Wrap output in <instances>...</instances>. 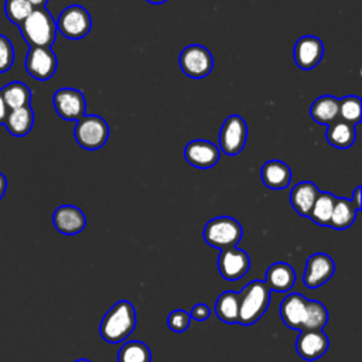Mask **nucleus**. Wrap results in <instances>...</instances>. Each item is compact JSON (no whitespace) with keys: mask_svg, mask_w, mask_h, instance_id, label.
I'll return each mask as SVG.
<instances>
[{"mask_svg":"<svg viewBox=\"0 0 362 362\" xmlns=\"http://www.w3.org/2000/svg\"><path fill=\"white\" fill-rule=\"evenodd\" d=\"M137 315L133 304L127 300L117 301L103 315L99 334L109 344H117L124 341L136 328Z\"/></svg>","mask_w":362,"mask_h":362,"instance_id":"1","label":"nucleus"},{"mask_svg":"<svg viewBox=\"0 0 362 362\" xmlns=\"http://www.w3.org/2000/svg\"><path fill=\"white\" fill-rule=\"evenodd\" d=\"M20 34L30 47H51L57 38V23L45 7H34L18 25Z\"/></svg>","mask_w":362,"mask_h":362,"instance_id":"2","label":"nucleus"},{"mask_svg":"<svg viewBox=\"0 0 362 362\" xmlns=\"http://www.w3.org/2000/svg\"><path fill=\"white\" fill-rule=\"evenodd\" d=\"M270 303V290L264 281L253 280L239 293V324H255L267 310Z\"/></svg>","mask_w":362,"mask_h":362,"instance_id":"3","label":"nucleus"},{"mask_svg":"<svg viewBox=\"0 0 362 362\" xmlns=\"http://www.w3.org/2000/svg\"><path fill=\"white\" fill-rule=\"evenodd\" d=\"M202 236L209 246L226 249L236 246L240 242L243 229L236 219L230 216H218L206 222Z\"/></svg>","mask_w":362,"mask_h":362,"instance_id":"4","label":"nucleus"},{"mask_svg":"<svg viewBox=\"0 0 362 362\" xmlns=\"http://www.w3.org/2000/svg\"><path fill=\"white\" fill-rule=\"evenodd\" d=\"M74 136L82 148L98 150L107 141L109 126L106 120L98 115H83L76 120Z\"/></svg>","mask_w":362,"mask_h":362,"instance_id":"5","label":"nucleus"},{"mask_svg":"<svg viewBox=\"0 0 362 362\" xmlns=\"http://www.w3.org/2000/svg\"><path fill=\"white\" fill-rule=\"evenodd\" d=\"M55 23L57 30L69 40H81L86 37L92 28V17L89 11L79 4L65 7Z\"/></svg>","mask_w":362,"mask_h":362,"instance_id":"6","label":"nucleus"},{"mask_svg":"<svg viewBox=\"0 0 362 362\" xmlns=\"http://www.w3.org/2000/svg\"><path fill=\"white\" fill-rule=\"evenodd\" d=\"M178 65L187 76L201 79L211 74L214 68V57L206 47L191 44L180 52Z\"/></svg>","mask_w":362,"mask_h":362,"instance_id":"7","label":"nucleus"},{"mask_svg":"<svg viewBox=\"0 0 362 362\" xmlns=\"http://www.w3.org/2000/svg\"><path fill=\"white\" fill-rule=\"evenodd\" d=\"M247 139V124L239 115L228 116L219 132V150L226 156H238Z\"/></svg>","mask_w":362,"mask_h":362,"instance_id":"8","label":"nucleus"},{"mask_svg":"<svg viewBox=\"0 0 362 362\" xmlns=\"http://www.w3.org/2000/svg\"><path fill=\"white\" fill-rule=\"evenodd\" d=\"M24 68L37 81H48L58 68V59L51 47H30L25 55Z\"/></svg>","mask_w":362,"mask_h":362,"instance_id":"9","label":"nucleus"},{"mask_svg":"<svg viewBox=\"0 0 362 362\" xmlns=\"http://www.w3.org/2000/svg\"><path fill=\"white\" fill-rule=\"evenodd\" d=\"M55 112L64 120H78L85 115L86 100L83 93L75 88H59L52 95Z\"/></svg>","mask_w":362,"mask_h":362,"instance_id":"10","label":"nucleus"},{"mask_svg":"<svg viewBox=\"0 0 362 362\" xmlns=\"http://www.w3.org/2000/svg\"><path fill=\"white\" fill-rule=\"evenodd\" d=\"M249 269L250 257L245 250L236 246L221 249L218 256V270L225 280H239L249 272Z\"/></svg>","mask_w":362,"mask_h":362,"instance_id":"11","label":"nucleus"},{"mask_svg":"<svg viewBox=\"0 0 362 362\" xmlns=\"http://www.w3.org/2000/svg\"><path fill=\"white\" fill-rule=\"evenodd\" d=\"M324 44L315 35H304L298 38L293 48L296 65L303 71L314 69L322 59Z\"/></svg>","mask_w":362,"mask_h":362,"instance_id":"12","label":"nucleus"},{"mask_svg":"<svg viewBox=\"0 0 362 362\" xmlns=\"http://www.w3.org/2000/svg\"><path fill=\"white\" fill-rule=\"evenodd\" d=\"M335 272L334 260L325 253H314L307 259L303 283L308 288H317L327 283Z\"/></svg>","mask_w":362,"mask_h":362,"instance_id":"13","label":"nucleus"},{"mask_svg":"<svg viewBox=\"0 0 362 362\" xmlns=\"http://www.w3.org/2000/svg\"><path fill=\"white\" fill-rule=\"evenodd\" d=\"M221 150L208 140H192L184 148V157L192 167L206 170L219 161Z\"/></svg>","mask_w":362,"mask_h":362,"instance_id":"14","label":"nucleus"},{"mask_svg":"<svg viewBox=\"0 0 362 362\" xmlns=\"http://www.w3.org/2000/svg\"><path fill=\"white\" fill-rule=\"evenodd\" d=\"M328 346L329 339L322 329H301L296 341V351L305 361L321 358L328 351Z\"/></svg>","mask_w":362,"mask_h":362,"instance_id":"15","label":"nucleus"},{"mask_svg":"<svg viewBox=\"0 0 362 362\" xmlns=\"http://www.w3.org/2000/svg\"><path fill=\"white\" fill-rule=\"evenodd\" d=\"M52 223L62 235H76L83 230L86 218L79 208L74 205H61L52 214Z\"/></svg>","mask_w":362,"mask_h":362,"instance_id":"16","label":"nucleus"},{"mask_svg":"<svg viewBox=\"0 0 362 362\" xmlns=\"http://www.w3.org/2000/svg\"><path fill=\"white\" fill-rule=\"evenodd\" d=\"M264 283L270 291L272 290L277 293L288 291L296 283V272L286 262L273 263L272 266H269L266 272Z\"/></svg>","mask_w":362,"mask_h":362,"instance_id":"17","label":"nucleus"},{"mask_svg":"<svg viewBox=\"0 0 362 362\" xmlns=\"http://www.w3.org/2000/svg\"><path fill=\"white\" fill-rule=\"evenodd\" d=\"M308 298L304 297L300 293H293L288 294L279 307V313L280 317L283 320V322L291 328V329H300L301 327V321L304 317V311H305V304H307Z\"/></svg>","mask_w":362,"mask_h":362,"instance_id":"18","label":"nucleus"},{"mask_svg":"<svg viewBox=\"0 0 362 362\" xmlns=\"http://www.w3.org/2000/svg\"><path fill=\"white\" fill-rule=\"evenodd\" d=\"M260 177L267 188L284 189L291 181V170L286 163L280 160H270L263 164Z\"/></svg>","mask_w":362,"mask_h":362,"instance_id":"19","label":"nucleus"},{"mask_svg":"<svg viewBox=\"0 0 362 362\" xmlns=\"http://www.w3.org/2000/svg\"><path fill=\"white\" fill-rule=\"evenodd\" d=\"M320 189L311 181H301L293 187L290 192V204L301 216H310Z\"/></svg>","mask_w":362,"mask_h":362,"instance_id":"20","label":"nucleus"},{"mask_svg":"<svg viewBox=\"0 0 362 362\" xmlns=\"http://www.w3.org/2000/svg\"><path fill=\"white\" fill-rule=\"evenodd\" d=\"M4 126L7 132L14 137L27 136L34 126V112L31 105L8 110Z\"/></svg>","mask_w":362,"mask_h":362,"instance_id":"21","label":"nucleus"},{"mask_svg":"<svg viewBox=\"0 0 362 362\" xmlns=\"http://www.w3.org/2000/svg\"><path fill=\"white\" fill-rule=\"evenodd\" d=\"M327 141L337 148H349L356 139L355 124H351L342 119H337L327 126Z\"/></svg>","mask_w":362,"mask_h":362,"instance_id":"22","label":"nucleus"},{"mask_svg":"<svg viewBox=\"0 0 362 362\" xmlns=\"http://www.w3.org/2000/svg\"><path fill=\"white\" fill-rule=\"evenodd\" d=\"M338 106H339L338 98L332 95H322L313 102L310 107V116L318 124L328 126L329 123L338 119Z\"/></svg>","mask_w":362,"mask_h":362,"instance_id":"23","label":"nucleus"},{"mask_svg":"<svg viewBox=\"0 0 362 362\" xmlns=\"http://www.w3.org/2000/svg\"><path fill=\"white\" fill-rule=\"evenodd\" d=\"M216 317L226 324L239 322V293L223 291L215 301Z\"/></svg>","mask_w":362,"mask_h":362,"instance_id":"24","label":"nucleus"},{"mask_svg":"<svg viewBox=\"0 0 362 362\" xmlns=\"http://www.w3.org/2000/svg\"><path fill=\"white\" fill-rule=\"evenodd\" d=\"M0 93H1L3 100H4L6 106L8 107V110L23 107V106H28L30 102H31L30 88L25 83L18 82V81L4 85L0 89Z\"/></svg>","mask_w":362,"mask_h":362,"instance_id":"25","label":"nucleus"},{"mask_svg":"<svg viewBox=\"0 0 362 362\" xmlns=\"http://www.w3.org/2000/svg\"><path fill=\"white\" fill-rule=\"evenodd\" d=\"M356 214L358 211L348 198H337L328 226L334 229H346L355 222Z\"/></svg>","mask_w":362,"mask_h":362,"instance_id":"26","label":"nucleus"},{"mask_svg":"<svg viewBox=\"0 0 362 362\" xmlns=\"http://www.w3.org/2000/svg\"><path fill=\"white\" fill-rule=\"evenodd\" d=\"M328 311L325 305L317 300H308L305 304L304 317L301 321V329H322L328 322Z\"/></svg>","mask_w":362,"mask_h":362,"instance_id":"27","label":"nucleus"},{"mask_svg":"<svg viewBox=\"0 0 362 362\" xmlns=\"http://www.w3.org/2000/svg\"><path fill=\"white\" fill-rule=\"evenodd\" d=\"M335 199H337V197L332 195L331 192L320 191L317 198H315V202L311 208V212H310L308 218H311V221L315 222L317 225L328 226Z\"/></svg>","mask_w":362,"mask_h":362,"instance_id":"28","label":"nucleus"},{"mask_svg":"<svg viewBox=\"0 0 362 362\" xmlns=\"http://www.w3.org/2000/svg\"><path fill=\"white\" fill-rule=\"evenodd\" d=\"M117 362H151L150 348L141 341L124 342L117 352Z\"/></svg>","mask_w":362,"mask_h":362,"instance_id":"29","label":"nucleus"},{"mask_svg":"<svg viewBox=\"0 0 362 362\" xmlns=\"http://www.w3.org/2000/svg\"><path fill=\"white\" fill-rule=\"evenodd\" d=\"M362 117V100L359 96L348 95L339 99L338 119H342L351 124H358Z\"/></svg>","mask_w":362,"mask_h":362,"instance_id":"30","label":"nucleus"},{"mask_svg":"<svg viewBox=\"0 0 362 362\" xmlns=\"http://www.w3.org/2000/svg\"><path fill=\"white\" fill-rule=\"evenodd\" d=\"M34 10V7L27 0H6L4 1V14L10 23L20 25Z\"/></svg>","mask_w":362,"mask_h":362,"instance_id":"31","label":"nucleus"},{"mask_svg":"<svg viewBox=\"0 0 362 362\" xmlns=\"http://www.w3.org/2000/svg\"><path fill=\"white\" fill-rule=\"evenodd\" d=\"M191 322L189 313L184 310H174L167 317V325L174 332H184Z\"/></svg>","mask_w":362,"mask_h":362,"instance_id":"32","label":"nucleus"},{"mask_svg":"<svg viewBox=\"0 0 362 362\" xmlns=\"http://www.w3.org/2000/svg\"><path fill=\"white\" fill-rule=\"evenodd\" d=\"M14 62V48L11 41L0 34V74L7 72Z\"/></svg>","mask_w":362,"mask_h":362,"instance_id":"33","label":"nucleus"},{"mask_svg":"<svg viewBox=\"0 0 362 362\" xmlns=\"http://www.w3.org/2000/svg\"><path fill=\"white\" fill-rule=\"evenodd\" d=\"M209 314H211L209 307L206 304H202V303L195 304L192 307V310L189 311V317L195 321H205V320H208Z\"/></svg>","mask_w":362,"mask_h":362,"instance_id":"34","label":"nucleus"},{"mask_svg":"<svg viewBox=\"0 0 362 362\" xmlns=\"http://www.w3.org/2000/svg\"><path fill=\"white\" fill-rule=\"evenodd\" d=\"M352 202V205L355 206V209L359 212L362 209V187H356L352 192V198L349 199Z\"/></svg>","mask_w":362,"mask_h":362,"instance_id":"35","label":"nucleus"},{"mask_svg":"<svg viewBox=\"0 0 362 362\" xmlns=\"http://www.w3.org/2000/svg\"><path fill=\"white\" fill-rule=\"evenodd\" d=\"M7 115H8V107L6 106V103H4V100H3V96H1V93H0V126L4 124Z\"/></svg>","mask_w":362,"mask_h":362,"instance_id":"36","label":"nucleus"},{"mask_svg":"<svg viewBox=\"0 0 362 362\" xmlns=\"http://www.w3.org/2000/svg\"><path fill=\"white\" fill-rule=\"evenodd\" d=\"M6 191H7V178L3 173H0V201L4 197Z\"/></svg>","mask_w":362,"mask_h":362,"instance_id":"37","label":"nucleus"},{"mask_svg":"<svg viewBox=\"0 0 362 362\" xmlns=\"http://www.w3.org/2000/svg\"><path fill=\"white\" fill-rule=\"evenodd\" d=\"M33 7H45L48 0H27Z\"/></svg>","mask_w":362,"mask_h":362,"instance_id":"38","label":"nucleus"},{"mask_svg":"<svg viewBox=\"0 0 362 362\" xmlns=\"http://www.w3.org/2000/svg\"><path fill=\"white\" fill-rule=\"evenodd\" d=\"M146 1H148V3H151V4H163V3H165L167 0H146Z\"/></svg>","mask_w":362,"mask_h":362,"instance_id":"39","label":"nucleus"},{"mask_svg":"<svg viewBox=\"0 0 362 362\" xmlns=\"http://www.w3.org/2000/svg\"><path fill=\"white\" fill-rule=\"evenodd\" d=\"M75 362H90V361H89V359H83V358H82V359H78V361H75Z\"/></svg>","mask_w":362,"mask_h":362,"instance_id":"40","label":"nucleus"}]
</instances>
